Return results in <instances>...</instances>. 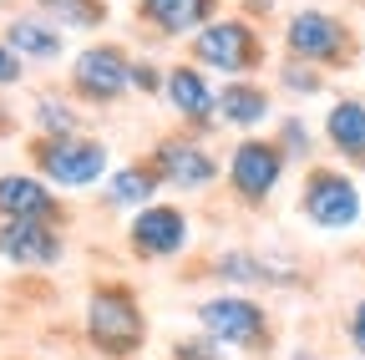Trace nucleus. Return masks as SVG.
I'll return each mask as SVG.
<instances>
[{"label": "nucleus", "mask_w": 365, "mask_h": 360, "mask_svg": "<svg viewBox=\"0 0 365 360\" xmlns=\"http://www.w3.org/2000/svg\"><path fill=\"white\" fill-rule=\"evenodd\" d=\"M284 46H289V56H299L309 66H350L355 51H360V41H355V31L340 16L304 6L284 26Z\"/></svg>", "instance_id": "1"}, {"label": "nucleus", "mask_w": 365, "mask_h": 360, "mask_svg": "<svg viewBox=\"0 0 365 360\" xmlns=\"http://www.w3.org/2000/svg\"><path fill=\"white\" fill-rule=\"evenodd\" d=\"M193 61L228 71V76H244V71L264 66V41L249 21H208L193 36Z\"/></svg>", "instance_id": "2"}, {"label": "nucleus", "mask_w": 365, "mask_h": 360, "mask_svg": "<svg viewBox=\"0 0 365 360\" xmlns=\"http://www.w3.org/2000/svg\"><path fill=\"white\" fill-rule=\"evenodd\" d=\"M86 330L102 355H132L143 345V314L127 289H97L86 304Z\"/></svg>", "instance_id": "3"}, {"label": "nucleus", "mask_w": 365, "mask_h": 360, "mask_svg": "<svg viewBox=\"0 0 365 360\" xmlns=\"http://www.w3.org/2000/svg\"><path fill=\"white\" fill-rule=\"evenodd\" d=\"M132 86V61L122 46L102 41V46H86L76 61H71V92L86 97V102H117Z\"/></svg>", "instance_id": "4"}, {"label": "nucleus", "mask_w": 365, "mask_h": 360, "mask_svg": "<svg viewBox=\"0 0 365 360\" xmlns=\"http://www.w3.org/2000/svg\"><path fill=\"white\" fill-rule=\"evenodd\" d=\"M198 320L213 340L223 345H244V350H269V320L254 299H239V294H218L208 304H198Z\"/></svg>", "instance_id": "5"}, {"label": "nucleus", "mask_w": 365, "mask_h": 360, "mask_svg": "<svg viewBox=\"0 0 365 360\" xmlns=\"http://www.w3.org/2000/svg\"><path fill=\"white\" fill-rule=\"evenodd\" d=\"M36 158H41L46 178L61 183V188H86L107 173V148L86 143V138H51V143L36 148Z\"/></svg>", "instance_id": "6"}, {"label": "nucleus", "mask_w": 365, "mask_h": 360, "mask_svg": "<svg viewBox=\"0 0 365 360\" xmlns=\"http://www.w3.org/2000/svg\"><path fill=\"white\" fill-rule=\"evenodd\" d=\"M304 213H309V223H319V229H350L360 218V188L345 173L314 168L304 178Z\"/></svg>", "instance_id": "7"}, {"label": "nucleus", "mask_w": 365, "mask_h": 360, "mask_svg": "<svg viewBox=\"0 0 365 360\" xmlns=\"http://www.w3.org/2000/svg\"><path fill=\"white\" fill-rule=\"evenodd\" d=\"M0 259L46 269V264L61 259V234L51 223H41V218H11L6 229H0Z\"/></svg>", "instance_id": "8"}, {"label": "nucleus", "mask_w": 365, "mask_h": 360, "mask_svg": "<svg viewBox=\"0 0 365 360\" xmlns=\"http://www.w3.org/2000/svg\"><path fill=\"white\" fill-rule=\"evenodd\" d=\"M218 16V0H137V21L158 36H198Z\"/></svg>", "instance_id": "9"}, {"label": "nucleus", "mask_w": 365, "mask_h": 360, "mask_svg": "<svg viewBox=\"0 0 365 360\" xmlns=\"http://www.w3.org/2000/svg\"><path fill=\"white\" fill-rule=\"evenodd\" d=\"M279 168H284V153L274 148V143H244L239 153H234V188L244 193V198H264L274 183H279Z\"/></svg>", "instance_id": "10"}, {"label": "nucleus", "mask_w": 365, "mask_h": 360, "mask_svg": "<svg viewBox=\"0 0 365 360\" xmlns=\"http://www.w3.org/2000/svg\"><path fill=\"white\" fill-rule=\"evenodd\" d=\"M6 46H11L21 61H61L66 36H61V26H51L46 16H16V21L6 26Z\"/></svg>", "instance_id": "11"}, {"label": "nucleus", "mask_w": 365, "mask_h": 360, "mask_svg": "<svg viewBox=\"0 0 365 360\" xmlns=\"http://www.w3.org/2000/svg\"><path fill=\"white\" fill-rule=\"evenodd\" d=\"M182 239H188V223H182L178 208H143L137 223H132L137 254H178Z\"/></svg>", "instance_id": "12"}, {"label": "nucleus", "mask_w": 365, "mask_h": 360, "mask_svg": "<svg viewBox=\"0 0 365 360\" xmlns=\"http://www.w3.org/2000/svg\"><path fill=\"white\" fill-rule=\"evenodd\" d=\"M325 138L335 143V153H340L345 163L365 168V102H355V97L335 102L330 117H325Z\"/></svg>", "instance_id": "13"}, {"label": "nucleus", "mask_w": 365, "mask_h": 360, "mask_svg": "<svg viewBox=\"0 0 365 360\" xmlns=\"http://www.w3.org/2000/svg\"><path fill=\"white\" fill-rule=\"evenodd\" d=\"M0 213L6 218H56V198L46 193V183H36V178H0Z\"/></svg>", "instance_id": "14"}, {"label": "nucleus", "mask_w": 365, "mask_h": 360, "mask_svg": "<svg viewBox=\"0 0 365 360\" xmlns=\"http://www.w3.org/2000/svg\"><path fill=\"white\" fill-rule=\"evenodd\" d=\"M168 102H173L182 117H193V122L213 117V107H218L213 86H208V76H203L198 66H178V71L168 76Z\"/></svg>", "instance_id": "15"}, {"label": "nucleus", "mask_w": 365, "mask_h": 360, "mask_svg": "<svg viewBox=\"0 0 365 360\" xmlns=\"http://www.w3.org/2000/svg\"><path fill=\"white\" fill-rule=\"evenodd\" d=\"M158 173L168 178V183H178V188H203L213 178V158L198 153V148H188V143H168L158 153Z\"/></svg>", "instance_id": "16"}, {"label": "nucleus", "mask_w": 365, "mask_h": 360, "mask_svg": "<svg viewBox=\"0 0 365 360\" xmlns=\"http://www.w3.org/2000/svg\"><path fill=\"white\" fill-rule=\"evenodd\" d=\"M218 112H223V122H234V127H254V122L269 117V97L259 92V86H249V81H234V86H223Z\"/></svg>", "instance_id": "17"}, {"label": "nucleus", "mask_w": 365, "mask_h": 360, "mask_svg": "<svg viewBox=\"0 0 365 360\" xmlns=\"http://www.w3.org/2000/svg\"><path fill=\"white\" fill-rule=\"evenodd\" d=\"M36 6L51 26H71V31H97L107 21V0H36Z\"/></svg>", "instance_id": "18"}, {"label": "nucleus", "mask_w": 365, "mask_h": 360, "mask_svg": "<svg viewBox=\"0 0 365 360\" xmlns=\"http://www.w3.org/2000/svg\"><path fill=\"white\" fill-rule=\"evenodd\" d=\"M143 198H153V173H148V168H127V173H117L112 203H143Z\"/></svg>", "instance_id": "19"}, {"label": "nucleus", "mask_w": 365, "mask_h": 360, "mask_svg": "<svg viewBox=\"0 0 365 360\" xmlns=\"http://www.w3.org/2000/svg\"><path fill=\"white\" fill-rule=\"evenodd\" d=\"M36 117H41V127H46V132H56V138H71V127H76V117H71V107H61L56 97H41V107H36Z\"/></svg>", "instance_id": "20"}, {"label": "nucleus", "mask_w": 365, "mask_h": 360, "mask_svg": "<svg viewBox=\"0 0 365 360\" xmlns=\"http://www.w3.org/2000/svg\"><path fill=\"white\" fill-rule=\"evenodd\" d=\"M279 81L289 86V92H304V97H309V92H319V66H309V61H299V56H294V61H284Z\"/></svg>", "instance_id": "21"}, {"label": "nucleus", "mask_w": 365, "mask_h": 360, "mask_svg": "<svg viewBox=\"0 0 365 360\" xmlns=\"http://www.w3.org/2000/svg\"><path fill=\"white\" fill-rule=\"evenodd\" d=\"M132 86H137V92H158V86H163L158 66L153 61H132Z\"/></svg>", "instance_id": "22"}, {"label": "nucleus", "mask_w": 365, "mask_h": 360, "mask_svg": "<svg viewBox=\"0 0 365 360\" xmlns=\"http://www.w3.org/2000/svg\"><path fill=\"white\" fill-rule=\"evenodd\" d=\"M178 360H223V355H218V345H208V340H182V345H178Z\"/></svg>", "instance_id": "23"}, {"label": "nucleus", "mask_w": 365, "mask_h": 360, "mask_svg": "<svg viewBox=\"0 0 365 360\" xmlns=\"http://www.w3.org/2000/svg\"><path fill=\"white\" fill-rule=\"evenodd\" d=\"M11 81H21V56L0 41V86H11Z\"/></svg>", "instance_id": "24"}, {"label": "nucleus", "mask_w": 365, "mask_h": 360, "mask_svg": "<svg viewBox=\"0 0 365 360\" xmlns=\"http://www.w3.org/2000/svg\"><path fill=\"white\" fill-rule=\"evenodd\" d=\"M350 340H355V350L365 355V299H360L355 314H350Z\"/></svg>", "instance_id": "25"}, {"label": "nucleus", "mask_w": 365, "mask_h": 360, "mask_svg": "<svg viewBox=\"0 0 365 360\" xmlns=\"http://www.w3.org/2000/svg\"><path fill=\"white\" fill-rule=\"evenodd\" d=\"M284 143H289L294 153H304V127H299V122H284Z\"/></svg>", "instance_id": "26"}, {"label": "nucleus", "mask_w": 365, "mask_h": 360, "mask_svg": "<svg viewBox=\"0 0 365 360\" xmlns=\"http://www.w3.org/2000/svg\"><path fill=\"white\" fill-rule=\"evenodd\" d=\"M249 6H254V11H274V0H249Z\"/></svg>", "instance_id": "27"}, {"label": "nucleus", "mask_w": 365, "mask_h": 360, "mask_svg": "<svg viewBox=\"0 0 365 360\" xmlns=\"http://www.w3.org/2000/svg\"><path fill=\"white\" fill-rule=\"evenodd\" d=\"M0 6H11V0H0Z\"/></svg>", "instance_id": "28"}]
</instances>
